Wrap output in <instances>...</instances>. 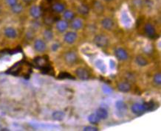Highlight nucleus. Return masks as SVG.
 Masks as SVG:
<instances>
[{"instance_id":"1","label":"nucleus","mask_w":161,"mask_h":131,"mask_svg":"<svg viewBox=\"0 0 161 131\" xmlns=\"http://www.w3.org/2000/svg\"><path fill=\"white\" fill-rule=\"evenodd\" d=\"M94 43L95 46L99 48L104 47L108 43V38L104 35H98L95 37Z\"/></svg>"},{"instance_id":"2","label":"nucleus","mask_w":161,"mask_h":131,"mask_svg":"<svg viewBox=\"0 0 161 131\" xmlns=\"http://www.w3.org/2000/svg\"><path fill=\"white\" fill-rule=\"evenodd\" d=\"M76 75L79 77V79H82V80H87L90 78V74L87 69H86L84 67H79L76 69Z\"/></svg>"},{"instance_id":"3","label":"nucleus","mask_w":161,"mask_h":131,"mask_svg":"<svg viewBox=\"0 0 161 131\" xmlns=\"http://www.w3.org/2000/svg\"><path fill=\"white\" fill-rule=\"evenodd\" d=\"M65 60L67 64H73L77 60V54H76V52H73V51L67 52L65 55Z\"/></svg>"},{"instance_id":"4","label":"nucleus","mask_w":161,"mask_h":131,"mask_svg":"<svg viewBox=\"0 0 161 131\" xmlns=\"http://www.w3.org/2000/svg\"><path fill=\"white\" fill-rule=\"evenodd\" d=\"M76 39H77V33L73 32V31L67 32L65 35V37H64L65 41L67 43H70V44H72V43H74Z\"/></svg>"},{"instance_id":"5","label":"nucleus","mask_w":161,"mask_h":131,"mask_svg":"<svg viewBox=\"0 0 161 131\" xmlns=\"http://www.w3.org/2000/svg\"><path fill=\"white\" fill-rule=\"evenodd\" d=\"M132 111L134 114L139 116V115L143 114L144 112H146L143 103H135L132 105Z\"/></svg>"},{"instance_id":"6","label":"nucleus","mask_w":161,"mask_h":131,"mask_svg":"<svg viewBox=\"0 0 161 131\" xmlns=\"http://www.w3.org/2000/svg\"><path fill=\"white\" fill-rule=\"evenodd\" d=\"M33 46L35 50L39 52H44V51L46 50L47 48L46 43H45V42L42 39H37L36 40V41L34 42Z\"/></svg>"},{"instance_id":"7","label":"nucleus","mask_w":161,"mask_h":131,"mask_svg":"<svg viewBox=\"0 0 161 131\" xmlns=\"http://www.w3.org/2000/svg\"><path fill=\"white\" fill-rule=\"evenodd\" d=\"M115 54L120 60H126L128 59V53L123 48H118L115 51Z\"/></svg>"},{"instance_id":"8","label":"nucleus","mask_w":161,"mask_h":131,"mask_svg":"<svg viewBox=\"0 0 161 131\" xmlns=\"http://www.w3.org/2000/svg\"><path fill=\"white\" fill-rule=\"evenodd\" d=\"M30 14L34 18H39L42 15V10L39 6L33 5L30 8Z\"/></svg>"},{"instance_id":"9","label":"nucleus","mask_w":161,"mask_h":131,"mask_svg":"<svg viewBox=\"0 0 161 131\" xmlns=\"http://www.w3.org/2000/svg\"><path fill=\"white\" fill-rule=\"evenodd\" d=\"M101 25L105 29H112L114 26V21L111 18H105L101 21Z\"/></svg>"},{"instance_id":"10","label":"nucleus","mask_w":161,"mask_h":131,"mask_svg":"<svg viewBox=\"0 0 161 131\" xmlns=\"http://www.w3.org/2000/svg\"><path fill=\"white\" fill-rule=\"evenodd\" d=\"M68 27V23L65 20H59L56 22V29L60 32H65Z\"/></svg>"},{"instance_id":"11","label":"nucleus","mask_w":161,"mask_h":131,"mask_svg":"<svg viewBox=\"0 0 161 131\" xmlns=\"http://www.w3.org/2000/svg\"><path fill=\"white\" fill-rule=\"evenodd\" d=\"M52 10L55 13H62L65 10V6L63 3L55 2L52 5Z\"/></svg>"},{"instance_id":"12","label":"nucleus","mask_w":161,"mask_h":131,"mask_svg":"<svg viewBox=\"0 0 161 131\" xmlns=\"http://www.w3.org/2000/svg\"><path fill=\"white\" fill-rule=\"evenodd\" d=\"M83 24H84V22H83L82 19H81V18H73L71 22V27L73 28V29L78 30V29H80L82 28Z\"/></svg>"},{"instance_id":"13","label":"nucleus","mask_w":161,"mask_h":131,"mask_svg":"<svg viewBox=\"0 0 161 131\" xmlns=\"http://www.w3.org/2000/svg\"><path fill=\"white\" fill-rule=\"evenodd\" d=\"M4 35L9 38H15L17 36V32L13 27H7L4 29Z\"/></svg>"},{"instance_id":"14","label":"nucleus","mask_w":161,"mask_h":131,"mask_svg":"<svg viewBox=\"0 0 161 131\" xmlns=\"http://www.w3.org/2000/svg\"><path fill=\"white\" fill-rule=\"evenodd\" d=\"M145 32L146 35L149 37H153L155 35V29H154V26L151 24H146L145 25Z\"/></svg>"},{"instance_id":"15","label":"nucleus","mask_w":161,"mask_h":131,"mask_svg":"<svg viewBox=\"0 0 161 131\" xmlns=\"http://www.w3.org/2000/svg\"><path fill=\"white\" fill-rule=\"evenodd\" d=\"M118 89L121 92H128L130 91L131 85L128 82H120L118 85Z\"/></svg>"},{"instance_id":"16","label":"nucleus","mask_w":161,"mask_h":131,"mask_svg":"<svg viewBox=\"0 0 161 131\" xmlns=\"http://www.w3.org/2000/svg\"><path fill=\"white\" fill-rule=\"evenodd\" d=\"M121 20L123 24L126 26H129L131 25V18H129V15L125 11L122 12L121 13Z\"/></svg>"},{"instance_id":"17","label":"nucleus","mask_w":161,"mask_h":131,"mask_svg":"<svg viewBox=\"0 0 161 131\" xmlns=\"http://www.w3.org/2000/svg\"><path fill=\"white\" fill-rule=\"evenodd\" d=\"M95 66L103 73H105L107 71V66H106L105 63L101 59H98L95 61Z\"/></svg>"},{"instance_id":"18","label":"nucleus","mask_w":161,"mask_h":131,"mask_svg":"<svg viewBox=\"0 0 161 131\" xmlns=\"http://www.w3.org/2000/svg\"><path fill=\"white\" fill-rule=\"evenodd\" d=\"M115 107L120 112H125L126 110H127V105L122 100L117 101L115 103Z\"/></svg>"},{"instance_id":"19","label":"nucleus","mask_w":161,"mask_h":131,"mask_svg":"<svg viewBox=\"0 0 161 131\" xmlns=\"http://www.w3.org/2000/svg\"><path fill=\"white\" fill-rule=\"evenodd\" d=\"M96 114L98 115L100 119H106L108 117V112L104 108H98L96 110Z\"/></svg>"},{"instance_id":"20","label":"nucleus","mask_w":161,"mask_h":131,"mask_svg":"<svg viewBox=\"0 0 161 131\" xmlns=\"http://www.w3.org/2000/svg\"><path fill=\"white\" fill-rule=\"evenodd\" d=\"M10 8H11V11L13 12V13L19 14L23 11V9H24V7H23V5L22 4H19V3H16V4H14L13 6L10 7Z\"/></svg>"},{"instance_id":"21","label":"nucleus","mask_w":161,"mask_h":131,"mask_svg":"<svg viewBox=\"0 0 161 131\" xmlns=\"http://www.w3.org/2000/svg\"><path fill=\"white\" fill-rule=\"evenodd\" d=\"M135 62L136 63L138 66H145L148 64L147 60L142 55L137 56L135 58Z\"/></svg>"},{"instance_id":"22","label":"nucleus","mask_w":161,"mask_h":131,"mask_svg":"<svg viewBox=\"0 0 161 131\" xmlns=\"http://www.w3.org/2000/svg\"><path fill=\"white\" fill-rule=\"evenodd\" d=\"M34 62H35L36 64L37 65V66L41 68H42L44 66H45L47 65L46 60H45V58H44L43 57H36L35 60H34Z\"/></svg>"},{"instance_id":"23","label":"nucleus","mask_w":161,"mask_h":131,"mask_svg":"<svg viewBox=\"0 0 161 131\" xmlns=\"http://www.w3.org/2000/svg\"><path fill=\"white\" fill-rule=\"evenodd\" d=\"M78 12H79V13L81 14V15H87V14L89 13V12H90V9H89L88 6L86 5V4H80V5L77 8Z\"/></svg>"},{"instance_id":"24","label":"nucleus","mask_w":161,"mask_h":131,"mask_svg":"<svg viewBox=\"0 0 161 131\" xmlns=\"http://www.w3.org/2000/svg\"><path fill=\"white\" fill-rule=\"evenodd\" d=\"M74 13L70 10H65L63 12V17L66 21H70V20H73L74 18Z\"/></svg>"},{"instance_id":"25","label":"nucleus","mask_w":161,"mask_h":131,"mask_svg":"<svg viewBox=\"0 0 161 131\" xmlns=\"http://www.w3.org/2000/svg\"><path fill=\"white\" fill-rule=\"evenodd\" d=\"M100 118L98 117V115L96 114V113H92L91 115H90L88 117V121H90L91 124H98V122L100 121Z\"/></svg>"},{"instance_id":"26","label":"nucleus","mask_w":161,"mask_h":131,"mask_svg":"<svg viewBox=\"0 0 161 131\" xmlns=\"http://www.w3.org/2000/svg\"><path fill=\"white\" fill-rule=\"evenodd\" d=\"M143 104V106H144V108L146 111H148V110H153L155 109L156 106L155 103H154L153 101H151V102H144Z\"/></svg>"},{"instance_id":"27","label":"nucleus","mask_w":161,"mask_h":131,"mask_svg":"<svg viewBox=\"0 0 161 131\" xmlns=\"http://www.w3.org/2000/svg\"><path fill=\"white\" fill-rule=\"evenodd\" d=\"M65 116V113L62 111H55L53 113V118L54 119L58 120V121H61L63 119Z\"/></svg>"},{"instance_id":"28","label":"nucleus","mask_w":161,"mask_h":131,"mask_svg":"<svg viewBox=\"0 0 161 131\" xmlns=\"http://www.w3.org/2000/svg\"><path fill=\"white\" fill-rule=\"evenodd\" d=\"M44 38L47 40H51L53 38V33L50 29H47L44 32Z\"/></svg>"},{"instance_id":"29","label":"nucleus","mask_w":161,"mask_h":131,"mask_svg":"<svg viewBox=\"0 0 161 131\" xmlns=\"http://www.w3.org/2000/svg\"><path fill=\"white\" fill-rule=\"evenodd\" d=\"M94 8L96 12L101 13L104 10V6L102 5V4L100 1H95L94 4Z\"/></svg>"},{"instance_id":"30","label":"nucleus","mask_w":161,"mask_h":131,"mask_svg":"<svg viewBox=\"0 0 161 131\" xmlns=\"http://www.w3.org/2000/svg\"><path fill=\"white\" fill-rule=\"evenodd\" d=\"M58 78L61 79H74V77H73L71 74H69V73L62 72L59 74Z\"/></svg>"},{"instance_id":"31","label":"nucleus","mask_w":161,"mask_h":131,"mask_svg":"<svg viewBox=\"0 0 161 131\" xmlns=\"http://www.w3.org/2000/svg\"><path fill=\"white\" fill-rule=\"evenodd\" d=\"M154 82H155L157 85H160L161 84V75H160V73H157V74H156L155 75H154Z\"/></svg>"},{"instance_id":"32","label":"nucleus","mask_w":161,"mask_h":131,"mask_svg":"<svg viewBox=\"0 0 161 131\" xmlns=\"http://www.w3.org/2000/svg\"><path fill=\"white\" fill-rule=\"evenodd\" d=\"M4 2L7 5H8L9 7H12L14 4H16V3H18V0H4Z\"/></svg>"},{"instance_id":"33","label":"nucleus","mask_w":161,"mask_h":131,"mask_svg":"<svg viewBox=\"0 0 161 131\" xmlns=\"http://www.w3.org/2000/svg\"><path fill=\"white\" fill-rule=\"evenodd\" d=\"M84 130L85 131H97L98 128L95 127H93V126H87L84 128Z\"/></svg>"},{"instance_id":"34","label":"nucleus","mask_w":161,"mask_h":131,"mask_svg":"<svg viewBox=\"0 0 161 131\" xmlns=\"http://www.w3.org/2000/svg\"><path fill=\"white\" fill-rule=\"evenodd\" d=\"M134 4L137 7H140L143 4V1L142 0H134Z\"/></svg>"},{"instance_id":"35","label":"nucleus","mask_w":161,"mask_h":131,"mask_svg":"<svg viewBox=\"0 0 161 131\" xmlns=\"http://www.w3.org/2000/svg\"><path fill=\"white\" fill-rule=\"evenodd\" d=\"M109 66H110V68H112V69H113L115 67V62L112 60H109Z\"/></svg>"},{"instance_id":"36","label":"nucleus","mask_w":161,"mask_h":131,"mask_svg":"<svg viewBox=\"0 0 161 131\" xmlns=\"http://www.w3.org/2000/svg\"><path fill=\"white\" fill-rule=\"evenodd\" d=\"M59 48V45L57 44V43H54V44L52 45V49L53 51H56Z\"/></svg>"},{"instance_id":"37","label":"nucleus","mask_w":161,"mask_h":131,"mask_svg":"<svg viewBox=\"0 0 161 131\" xmlns=\"http://www.w3.org/2000/svg\"><path fill=\"white\" fill-rule=\"evenodd\" d=\"M103 89H104V92H105V93H110V92L112 91H111L110 88H108V87H106V86H104V88H103Z\"/></svg>"},{"instance_id":"38","label":"nucleus","mask_w":161,"mask_h":131,"mask_svg":"<svg viewBox=\"0 0 161 131\" xmlns=\"http://www.w3.org/2000/svg\"><path fill=\"white\" fill-rule=\"evenodd\" d=\"M47 1L48 2H52V1H53L54 0H47Z\"/></svg>"},{"instance_id":"39","label":"nucleus","mask_w":161,"mask_h":131,"mask_svg":"<svg viewBox=\"0 0 161 131\" xmlns=\"http://www.w3.org/2000/svg\"><path fill=\"white\" fill-rule=\"evenodd\" d=\"M104 1H107V2H109V1H112V0H104Z\"/></svg>"},{"instance_id":"40","label":"nucleus","mask_w":161,"mask_h":131,"mask_svg":"<svg viewBox=\"0 0 161 131\" xmlns=\"http://www.w3.org/2000/svg\"><path fill=\"white\" fill-rule=\"evenodd\" d=\"M23 1H31V0H23Z\"/></svg>"}]
</instances>
